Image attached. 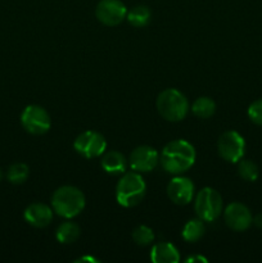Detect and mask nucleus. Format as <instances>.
<instances>
[{"label":"nucleus","mask_w":262,"mask_h":263,"mask_svg":"<svg viewBox=\"0 0 262 263\" xmlns=\"http://www.w3.org/2000/svg\"><path fill=\"white\" fill-rule=\"evenodd\" d=\"M127 8L121 0H100L95 8V17L102 25L113 26L120 25L126 20Z\"/></svg>","instance_id":"nucleus-9"},{"label":"nucleus","mask_w":262,"mask_h":263,"mask_svg":"<svg viewBox=\"0 0 262 263\" xmlns=\"http://www.w3.org/2000/svg\"><path fill=\"white\" fill-rule=\"evenodd\" d=\"M146 192V185L139 172H127L123 174L116 186V200L125 208L138 205L144 199Z\"/></svg>","instance_id":"nucleus-4"},{"label":"nucleus","mask_w":262,"mask_h":263,"mask_svg":"<svg viewBox=\"0 0 262 263\" xmlns=\"http://www.w3.org/2000/svg\"><path fill=\"white\" fill-rule=\"evenodd\" d=\"M74 262L77 263V262H99V261H98V259H95V258H92V257L85 256V257H81V258L76 259Z\"/></svg>","instance_id":"nucleus-26"},{"label":"nucleus","mask_w":262,"mask_h":263,"mask_svg":"<svg viewBox=\"0 0 262 263\" xmlns=\"http://www.w3.org/2000/svg\"><path fill=\"white\" fill-rule=\"evenodd\" d=\"M157 110L169 122H180L189 112L186 97L177 89H166L157 97Z\"/></svg>","instance_id":"nucleus-3"},{"label":"nucleus","mask_w":262,"mask_h":263,"mask_svg":"<svg viewBox=\"0 0 262 263\" xmlns=\"http://www.w3.org/2000/svg\"><path fill=\"white\" fill-rule=\"evenodd\" d=\"M192 112L195 117L202 118V120L210 118L215 115L216 103L211 98L200 97L198 99H195V102L193 103Z\"/></svg>","instance_id":"nucleus-19"},{"label":"nucleus","mask_w":262,"mask_h":263,"mask_svg":"<svg viewBox=\"0 0 262 263\" xmlns=\"http://www.w3.org/2000/svg\"><path fill=\"white\" fill-rule=\"evenodd\" d=\"M204 223L200 218H193V220H189L185 226L182 228L181 236L185 241L188 243H195V241L200 240L204 235Z\"/></svg>","instance_id":"nucleus-17"},{"label":"nucleus","mask_w":262,"mask_h":263,"mask_svg":"<svg viewBox=\"0 0 262 263\" xmlns=\"http://www.w3.org/2000/svg\"><path fill=\"white\" fill-rule=\"evenodd\" d=\"M3 180V171H2V168H0V181H2Z\"/></svg>","instance_id":"nucleus-27"},{"label":"nucleus","mask_w":262,"mask_h":263,"mask_svg":"<svg viewBox=\"0 0 262 263\" xmlns=\"http://www.w3.org/2000/svg\"><path fill=\"white\" fill-rule=\"evenodd\" d=\"M159 163V154L149 145H140L131 152L128 166L135 172H151Z\"/></svg>","instance_id":"nucleus-11"},{"label":"nucleus","mask_w":262,"mask_h":263,"mask_svg":"<svg viewBox=\"0 0 262 263\" xmlns=\"http://www.w3.org/2000/svg\"><path fill=\"white\" fill-rule=\"evenodd\" d=\"M103 171L109 175H123L127 170L128 161L123 154L117 151H110L104 153L102 161H100Z\"/></svg>","instance_id":"nucleus-14"},{"label":"nucleus","mask_w":262,"mask_h":263,"mask_svg":"<svg viewBox=\"0 0 262 263\" xmlns=\"http://www.w3.org/2000/svg\"><path fill=\"white\" fill-rule=\"evenodd\" d=\"M223 220L226 226L234 231H246L253 222V217L247 205L233 202L223 211Z\"/></svg>","instance_id":"nucleus-10"},{"label":"nucleus","mask_w":262,"mask_h":263,"mask_svg":"<svg viewBox=\"0 0 262 263\" xmlns=\"http://www.w3.org/2000/svg\"><path fill=\"white\" fill-rule=\"evenodd\" d=\"M85 195L79 187L64 185L58 187L51 195V208L53 212L61 217L71 220L76 217L85 208Z\"/></svg>","instance_id":"nucleus-2"},{"label":"nucleus","mask_w":262,"mask_h":263,"mask_svg":"<svg viewBox=\"0 0 262 263\" xmlns=\"http://www.w3.org/2000/svg\"><path fill=\"white\" fill-rule=\"evenodd\" d=\"M23 217L28 225L38 229H44L53 221V208L45 203H31L23 212Z\"/></svg>","instance_id":"nucleus-13"},{"label":"nucleus","mask_w":262,"mask_h":263,"mask_svg":"<svg viewBox=\"0 0 262 263\" xmlns=\"http://www.w3.org/2000/svg\"><path fill=\"white\" fill-rule=\"evenodd\" d=\"M248 117L256 125L262 126V99L254 100L248 107Z\"/></svg>","instance_id":"nucleus-23"},{"label":"nucleus","mask_w":262,"mask_h":263,"mask_svg":"<svg viewBox=\"0 0 262 263\" xmlns=\"http://www.w3.org/2000/svg\"><path fill=\"white\" fill-rule=\"evenodd\" d=\"M238 174L243 180L249 182L256 181L258 177V167L249 159H240L238 162Z\"/></svg>","instance_id":"nucleus-21"},{"label":"nucleus","mask_w":262,"mask_h":263,"mask_svg":"<svg viewBox=\"0 0 262 263\" xmlns=\"http://www.w3.org/2000/svg\"><path fill=\"white\" fill-rule=\"evenodd\" d=\"M30 168L26 163H14L8 168L7 179L10 184L21 185L28 179Z\"/></svg>","instance_id":"nucleus-20"},{"label":"nucleus","mask_w":262,"mask_h":263,"mask_svg":"<svg viewBox=\"0 0 262 263\" xmlns=\"http://www.w3.org/2000/svg\"><path fill=\"white\" fill-rule=\"evenodd\" d=\"M167 195L170 200L177 205L189 204L194 197V184L190 179L176 176L167 185Z\"/></svg>","instance_id":"nucleus-12"},{"label":"nucleus","mask_w":262,"mask_h":263,"mask_svg":"<svg viewBox=\"0 0 262 263\" xmlns=\"http://www.w3.org/2000/svg\"><path fill=\"white\" fill-rule=\"evenodd\" d=\"M80 233H81V230H80V226L77 223L66 221L58 226L55 238L62 244H72L79 239Z\"/></svg>","instance_id":"nucleus-16"},{"label":"nucleus","mask_w":262,"mask_h":263,"mask_svg":"<svg viewBox=\"0 0 262 263\" xmlns=\"http://www.w3.org/2000/svg\"><path fill=\"white\" fill-rule=\"evenodd\" d=\"M223 203L220 193L212 187H203L194 199V211L203 222H213L222 213Z\"/></svg>","instance_id":"nucleus-5"},{"label":"nucleus","mask_w":262,"mask_h":263,"mask_svg":"<svg viewBox=\"0 0 262 263\" xmlns=\"http://www.w3.org/2000/svg\"><path fill=\"white\" fill-rule=\"evenodd\" d=\"M194 162V146L184 139L170 141L159 154V163L162 168L172 175L184 174L185 171L192 168Z\"/></svg>","instance_id":"nucleus-1"},{"label":"nucleus","mask_w":262,"mask_h":263,"mask_svg":"<svg viewBox=\"0 0 262 263\" xmlns=\"http://www.w3.org/2000/svg\"><path fill=\"white\" fill-rule=\"evenodd\" d=\"M252 223H254V225H256L257 228L262 229V213H258V215L254 216L253 222H252Z\"/></svg>","instance_id":"nucleus-25"},{"label":"nucleus","mask_w":262,"mask_h":263,"mask_svg":"<svg viewBox=\"0 0 262 263\" xmlns=\"http://www.w3.org/2000/svg\"><path fill=\"white\" fill-rule=\"evenodd\" d=\"M21 125L31 135H44L50 130V116L40 105H27L21 115Z\"/></svg>","instance_id":"nucleus-6"},{"label":"nucleus","mask_w":262,"mask_h":263,"mask_svg":"<svg viewBox=\"0 0 262 263\" xmlns=\"http://www.w3.org/2000/svg\"><path fill=\"white\" fill-rule=\"evenodd\" d=\"M73 148L84 158H98L104 154L107 149V140L102 134L87 130L74 139Z\"/></svg>","instance_id":"nucleus-8"},{"label":"nucleus","mask_w":262,"mask_h":263,"mask_svg":"<svg viewBox=\"0 0 262 263\" xmlns=\"http://www.w3.org/2000/svg\"><path fill=\"white\" fill-rule=\"evenodd\" d=\"M152 12L146 5H136L130 12H127L126 20L134 27H145L151 22Z\"/></svg>","instance_id":"nucleus-18"},{"label":"nucleus","mask_w":262,"mask_h":263,"mask_svg":"<svg viewBox=\"0 0 262 263\" xmlns=\"http://www.w3.org/2000/svg\"><path fill=\"white\" fill-rule=\"evenodd\" d=\"M185 262H200V263H203V262H207V259L204 258V257H202V256H194V257H189V258H186L185 259Z\"/></svg>","instance_id":"nucleus-24"},{"label":"nucleus","mask_w":262,"mask_h":263,"mask_svg":"<svg viewBox=\"0 0 262 263\" xmlns=\"http://www.w3.org/2000/svg\"><path fill=\"white\" fill-rule=\"evenodd\" d=\"M151 261L154 263H177L180 261L179 251L167 241L157 243L152 247Z\"/></svg>","instance_id":"nucleus-15"},{"label":"nucleus","mask_w":262,"mask_h":263,"mask_svg":"<svg viewBox=\"0 0 262 263\" xmlns=\"http://www.w3.org/2000/svg\"><path fill=\"white\" fill-rule=\"evenodd\" d=\"M218 154L229 163H238L246 152V141L243 136L234 130L221 134L217 141Z\"/></svg>","instance_id":"nucleus-7"},{"label":"nucleus","mask_w":262,"mask_h":263,"mask_svg":"<svg viewBox=\"0 0 262 263\" xmlns=\"http://www.w3.org/2000/svg\"><path fill=\"white\" fill-rule=\"evenodd\" d=\"M133 240L138 246L146 247L154 240V233L151 228L145 225H140L134 229L133 231Z\"/></svg>","instance_id":"nucleus-22"}]
</instances>
